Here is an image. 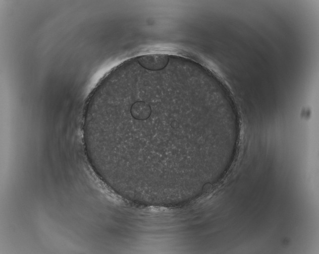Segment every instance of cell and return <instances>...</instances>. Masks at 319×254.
I'll return each instance as SVG.
<instances>
[{
    "label": "cell",
    "mask_w": 319,
    "mask_h": 254,
    "mask_svg": "<svg viewBox=\"0 0 319 254\" xmlns=\"http://www.w3.org/2000/svg\"><path fill=\"white\" fill-rule=\"evenodd\" d=\"M138 112L88 106L83 134L108 172L122 178L164 179L179 174L183 93L166 85L144 87Z\"/></svg>",
    "instance_id": "obj_1"
}]
</instances>
